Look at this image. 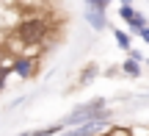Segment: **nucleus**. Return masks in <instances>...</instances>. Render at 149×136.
I'll use <instances>...</instances> for the list:
<instances>
[{"mask_svg": "<svg viewBox=\"0 0 149 136\" xmlns=\"http://www.w3.org/2000/svg\"><path fill=\"white\" fill-rule=\"evenodd\" d=\"M88 120H111V111H108L105 97H94V100H88V103H83V106H77V109H72L61 122H64V128L69 131V128L83 125V122H88Z\"/></svg>", "mask_w": 149, "mask_h": 136, "instance_id": "nucleus-1", "label": "nucleus"}, {"mask_svg": "<svg viewBox=\"0 0 149 136\" xmlns=\"http://www.w3.org/2000/svg\"><path fill=\"white\" fill-rule=\"evenodd\" d=\"M44 36H47V22L39 20V17L22 20L17 25V39L22 44H39V42H44Z\"/></svg>", "mask_w": 149, "mask_h": 136, "instance_id": "nucleus-2", "label": "nucleus"}, {"mask_svg": "<svg viewBox=\"0 0 149 136\" xmlns=\"http://www.w3.org/2000/svg\"><path fill=\"white\" fill-rule=\"evenodd\" d=\"M119 17H122V20L130 25V31H133V33H138L144 25H149L146 17L141 14V11H135V8H133V3H122V8H119Z\"/></svg>", "mask_w": 149, "mask_h": 136, "instance_id": "nucleus-3", "label": "nucleus"}, {"mask_svg": "<svg viewBox=\"0 0 149 136\" xmlns=\"http://www.w3.org/2000/svg\"><path fill=\"white\" fill-rule=\"evenodd\" d=\"M11 72H17L19 78L31 81V78L36 75V61H33L31 56H19V58H14V61H11Z\"/></svg>", "mask_w": 149, "mask_h": 136, "instance_id": "nucleus-4", "label": "nucleus"}, {"mask_svg": "<svg viewBox=\"0 0 149 136\" xmlns=\"http://www.w3.org/2000/svg\"><path fill=\"white\" fill-rule=\"evenodd\" d=\"M105 125H108V120H88V122H83V125L69 128V133H72V136H88V133L105 131Z\"/></svg>", "mask_w": 149, "mask_h": 136, "instance_id": "nucleus-5", "label": "nucleus"}, {"mask_svg": "<svg viewBox=\"0 0 149 136\" xmlns=\"http://www.w3.org/2000/svg\"><path fill=\"white\" fill-rule=\"evenodd\" d=\"M83 17H86V22H88L94 31H105V28H108V17H105L102 8H88V6H86V14Z\"/></svg>", "mask_w": 149, "mask_h": 136, "instance_id": "nucleus-6", "label": "nucleus"}, {"mask_svg": "<svg viewBox=\"0 0 149 136\" xmlns=\"http://www.w3.org/2000/svg\"><path fill=\"white\" fill-rule=\"evenodd\" d=\"M122 72H124V75H130V78H138V75H141V61L130 56V58L122 64Z\"/></svg>", "mask_w": 149, "mask_h": 136, "instance_id": "nucleus-7", "label": "nucleus"}, {"mask_svg": "<svg viewBox=\"0 0 149 136\" xmlns=\"http://www.w3.org/2000/svg\"><path fill=\"white\" fill-rule=\"evenodd\" d=\"M97 75H100V67H97V64H88V67H83V78H80V83H88V81H94Z\"/></svg>", "mask_w": 149, "mask_h": 136, "instance_id": "nucleus-8", "label": "nucleus"}, {"mask_svg": "<svg viewBox=\"0 0 149 136\" xmlns=\"http://www.w3.org/2000/svg\"><path fill=\"white\" fill-rule=\"evenodd\" d=\"M113 39H116V44H119L122 50H130V36H127L124 31H116V28H113Z\"/></svg>", "mask_w": 149, "mask_h": 136, "instance_id": "nucleus-9", "label": "nucleus"}, {"mask_svg": "<svg viewBox=\"0 0 149 136\" xmlns=\"http://www.w3.org/2000/svg\"><path fill=\"white\" fill-rule=\"evenodd\" d=\"M111 3H113V0H86V6H88V8H102V11H105Z\"/></svg>", "mask_w": 149, "mask_h": 136, "instance_id": "nucleus-10", "label": "nucleus"}, {"mask_svg": "<svg viewBox=\"0 0 149 136\" xmlns=\"http://www.w3.org/2000/svg\"><path fill=\"white\" fill-rule=\"evenodd\" d=\"M8 72H11V67H0V92L6 89V81H8Z\"/></svg>", "mask_w": 149, "mask_h": 136, "instance_id": "nucleus-11", "label": "nucleus"}, {"mask_svg": "<svg viewBox=\"0 0 149 136\" xmlns=\"http://www.w3.org/2000/svg\"><path fill=\"white\" fill-rule=\"evenodd\" d=\"M138 36H141V39H144V42L149 44V25H144V28H141V31H138Z\"/></svg>", "mask_w": 149, "mask_h": 136, "instance_id": "nucleus-12", "label": "nucleus"}, {"mask_svg": "<svg viewBox=\"0 0 149 136\" xmlns=\"http://www.w3.org/2000/svg\"><path fill=\"white\" fill-rule=\"evenodd\" d=\"M122 3H133V0H122Z\"/></svg>", "mask_w": 149, "mask_h": 136, "instance_id": "nucleus-13", "label": "nucleus"}, {"mask_svg": "<svg viewBox=\"0 0 149 136\" xmlns=\"http://www.w3.org/2000/svg\"><path fill=\"white\" fill-rule=\"evenodd\" d=\"M146 67H149V61H146Z\"/></svg>", "mask_w": 149, "mask_h": 136, "instance_id": "nucleus-14", "label": "nucleus"}]
</instances>
